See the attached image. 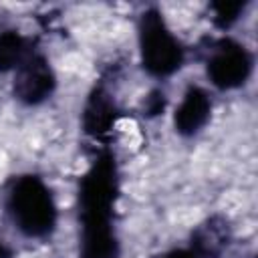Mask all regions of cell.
Segmentation results:
<instances>
[{"mask_svg":"<svg viewBox=\"0 0 258 258\" xmlns=\"http://www.w3.org/2000/svg\"><path fill=\"white\" fill-rule=\"evenodd\" d=\"M12 254H10V248L0 240V258H10Z\"/></svg>","mask_w":258,"mask_h":258,"instance_id":"obj_13","label":"cell"},{"mask_svg":"<svg viewBox=\"0 0 258 258\" xmlns=\"http://www.w3.org/2000/svg\"><path fill=\"white\" fill-rule=\"evenodd\" d=\"M115 119H117V109H115L113 99L109 97L107 91L95 89L83 111L85 131L93 137H103L113 129Z\"/></svg>","mask_w":258,"mask_h":258,"instance_id":"obj_8","label":"cell"},{"mask_svg":"<svg viewBox=\"0 0 258 258\" xmlns=\"http://www.w3.org/2000/svg\"><path fill=\"white\" fill-rule=\"evenodd\" d=\"M56 87V77L42 54L30 52L14 71V97L26 105L46 101Z\"/></svg>","mask_w":258,"mask_h":258,"instance_id":"obj_5","label":"cell"},{"mask_svg":"<svg viewBox=\"0 0 258 258\" xmlns=\"http://www.w3.org/2000/svg\"><path fill=\"white\" fill-rule=\"evenodd\" d=\"M165 109V95L161 91H153L145 101V111L149 115H157Z\"/></svg>","mask_w":258,"mask_h":258,"instance_id":"obj_11","label":"cell"},{"mask_svg":"<svg viewBox=\"0 0 258 258\" xmlns=\"http://www.w3.org/2000/svg\"><path fill=\"white\" fill-rule=\"evenodd\" d=\"M242 10H244V2H216V4H212V12H214L212 18H214L216 26L230 28L238 20Z\"/></svg>","mask_w":258,"mask_h":258,"instance_id":"obj_10","label":"cell"},{"mask_svg":"<svg viewBox=\"0 0 258 258\" xmlns=\"http://www.w3.org/2000/svg\"><path fill=\"white\" fill-rule=\"evenodd\" d=\"M230 238V224L220 216H212L191 232L189 248L200 258H218L228 248Z\"/></svg>","mask_w":258,"mask_h":258,"instance_id":"obj_7","label":"cell"},{"mask_svg":"<svg viewBox=\"0 0 258 258\" xmlns=\"http://www.w3.org/2000/svg\"><path fill=\"white\" fill-rule=\"evenodd\" d=\"M210 113H212L210 95L202 87H189L183 93V99L173 115L175 131L181 135H196L208 123Z\"/></svg>","mask_w":258,"mask_h":258,"instance_id":"obj_6","label":"cell"},{"mask_svg":"<svg viewBox=\"0 0 258 258\" xmlns=\"http://www.w3.org/2000/svg\"><path fill=\"white\" fill-rule=\"evenodd\" d=\"M117 198V167L111 153H101L81 179V258H117L119 244L111 224Z\"/></svg>","mask_w":258,"mask_h":258,"instance_id":"obj_1","label":"cell"},{"mask_svg":"<svg viewBox=\"0 0 258 258\" xmlns=\"http://www.w3.org/2000/svg\"><path fill=\"white\" fill-rule=\"evenodd\" d=\"M30 54L28 40L16 30L0 32V73L16 71V67Z\"/></svg>","mask_w":258,"mask_h":258,"instance_id":"obj_9","label":"cell"},{"mask_svg":"<svg viewBox=\"0 0 258 258\" xmlns=\"http://www.w3.org/2000/svg\"><path fill=\"white\" fill-rule=\"evenodd\" d=\"M252 73V54L236 40H220L208 58V77L218 89H238Z\"/></svg>","mask_w":258,"mask_h":258,"instance_id":"obj_4","label":"cell"},{"mask_svg":"<svg viewBox=\"0 0 258 258\" xmlns=\"http://www.w3.org/2000/svg\"><path fill=\"white\" fill-rule=\"evenodd\" d=\"M6 208L14 226L28 238H44L54 230L56 206L50 189L38 175L14 179L8 189Z\"/></svg>","mask_w":258,"mask_h":258,"instance_id":"obj_2","label":"cell"},{"mask_svg":"<svg viewBox=\"0 0 258 258\" xmlns=\"http://www.w3.org/2000/svg\"><path fill=\"white\" fill-rule=\"evenodd\" d=\"M157 258H200L191 248H177V250H169Z\"/></svg>","mask_w":258,"mask_h":258,"instance_id":"obj_12","label":"cell"},{"mask_svg":"<svg viewBox=\"0 0 258 258\" xmlns=\"http://www.w3.org/2000/svg\"><path fill=\"white\" fill-rule=\"evenodd\" d=\"M139 50L143 69L153 77H169L183 62V48L157 8L145 10L139 18Z\"/></svg>","mask_w":258,"mask_h":258,"instance_id":"obj_3","label":"cell"}]
</instances>
